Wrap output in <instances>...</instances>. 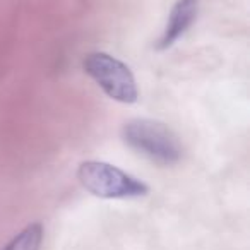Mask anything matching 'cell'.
Here are the masks:
<instances>
[{
	"label": "cell",
	"instance_id": "4",
	"mask_svg": "<svg viewBox=\"0 0 250 250\" xmlns=\"http://www.w3.org/2000/svg\"><path fill=\"white\" fill-rule=\"evenodd\" d=\"M199 14V0H177L168 14V21L154 48L158 52L171 48L190 29Z\"/></svg>",
	"mask_w": 250,
	"mask_h": 250
},
{
	"label": "cell",
	"instance_id": "5",
	"mask_svg": "<svg viewBox=\"0 0 250 250\" xmlns=\"http://www.w3.org/2000/svg\"><path fill=\"white\" fill-rule=\"evenodd\" d=\"M43 225L42 223H31L22 228L14 238L7 243L2 250H40L43 242Z\"/></svg>",
	"mask_w": 250,
	"mask_h": 250
},
{
	"label": "cell",
	"instance_id": "3",
	"mask_svg": "<svg viewBox=\"0 0 250 250\" xmlns=\"http://www.w3.org/2000/svg\"><path fill=\"white\" fill-rule=\"evenodd\" d=\"M83 70L113 101L132 104L139 98L136 77L130 67L106 52H91L83 59Z\"/></svg>",
	"mask_w": 250,
	"mask_h": 250
},
{
	"label": "cell",
	"instance_id": "1",
	"mask_svg": "<svg viewBox=\"0 0 250 250\" xmlns=\"http://www.w3.org/2000/svg\"><path fill=\"white\" fill-rule=\"evenodd\" d=\"M120 136L130 149L160 167H173L184 156L180 137L160 120L132 118L122 125Z\"/></svg>",
	"mask_w": 250,
	"mask_h": 250
},
{
	"label": "cell",
	"instance_id": "2",
	"mask_svg": "<svg viewBox=\"0 0 250 250\" xmlns=\"http://www.w3.org/2000/svg\"><path fill=\"white\" fill-rule=\"evenodd\" d=\"M77 180L100 199H137L149 194L147 184L106 161H83L77 168Z\"/></svg>",
	"mask_w": 250,
	"mask_h": 250
}]
</instances>
